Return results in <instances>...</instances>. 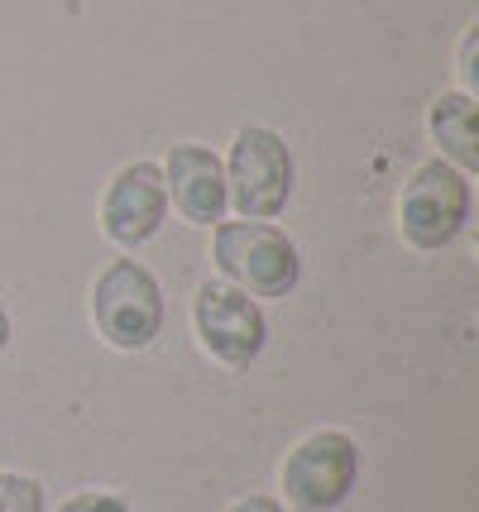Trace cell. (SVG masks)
<instances>
[{
	"label": "cell",
	"mask_w": 479,
	"mask_h": 512,
	"mask_svg": "<svg viewBox=\"0 0 479 512\" xmlns=\"http://www.w3.org/2000/svg\"><path fill=\"white\" fill-rule=\"evenodd\" d=\"M163 216H168V187L154 163H130L120 168L111 192L101 201V225L120 249H135L159 235Z\"/></svg>",
	"instance_id": "cell-7"
},
{
	"label": "cell",
	"mask_w": 479,
	"mask_h": 512,
	"mask_svg": "<svg viewBox=\"0 0 479 512\" xmlns=\"http://www.w3.org/2000/svg\"><path fill=\"white\" fill-rule=\"evenodd\" d=\"M293 197V154L274 130L245 125L230 144L226 163V206L245 221H269Z\"/></svg>",
	"instance_id": "cell-2"
},
{
	"label": "cell",
	"mask_w": 479,
	"mask_h": 512,
	"mask_svg": "<svg viewBox=\"0 0 479 512\" xmlns=\"http://www.w3.org/2000/svg\"><path fill=\"white\" fill-rule=\"evenodd\" d=\"M58 512H130V503L120 493H77L72 503H63Z\"/></svg>",
	"instance_id": "cell-11"
},
{
	"label": "cell",
	"mask_w": 479,
	"mask_h": 512,
	"mask_svg": "<svg viewBox=\"0 0 479 512\" xmlns=\"http://www.w3.org/2000/svg\"><path fill=\"white\" fill-rule=\"evenodd\" d=\"M96 331L111 340L115 350H144L163 331V292L154 273L135 259H115L92 288Z\"/></svg>",
	"instance_id": "cell-4"
},
{
	"label": "cell",
	"mask_w": 479,
	"mask_h": 512,
	"mask_svg": "<svg viewBox=\"0 0 479 512\" xmlns=\"http://www.w3.org/2000/svg\"><path fill=\"white\" fill-rule=\"evenodd\" d=\"M230 512H283V508H278L274 498H240Z\"/></svg>",
	"instance_id": "cell-13"
},
{
	"label": "cell",
	"mask_w": 479,
	"mask_h": 512,
	"mask_svg": "<svg viewBox=\"0 0 479 512\" xmlns=\"http://www.w3.org/2000/svg\"><path fill=\"white\" fill-rule=\"evenodd\" d=\"M0 512H44V489L29 474H0Z\"/></svg>",
	"instance_id": "cell-10"
},
{
	"label": "cell",
	"mask_w": 479,
	"mask_h": 512,
	"mask_svg": "<svg viewBox=\"0 0 479 512\" xmlns=\"http://www.w3.org/2000/svg\"><path fill=\"white\" fill-rule=\"evenodd\" d=\"M192 321H197L202 350L211 359H221L226 369H250L254 359L264 355V345H269L264 307L254 302L250 292L230 288V283H206L197 292Z\"/></svg>",
	"instance_id": "cell-5"
},
{
	"label": "cell",
	"mask_w": 479,
	"mask_h": 512,
	"mask_svg": "<svg viewBox=\"0 0 479 512\" xmlns=\"http://www.w3.org/2000/svg\"><path fill=\"white\" fill-rule=\"evenodd\" d=\"M427 125H432V139L441 144V154L470 178L479 168V106H475V96H465V91L436 96Z\"/></svg>",
	"instance_id": "cell-9"
},
{
	"label": "cell",
	"mask_w": 479,
	"mask_h": 512,
	"mask_svg": "<svg viewBox=\"0 0 479 512\" xmlns=\"http://www.w3.org/2000/svg\"><path fill=\"white\" fill-rule=\"evenodd\" d=\"M360 474V450L345 431H312L283 460V489L302 512H326L345 503Z\"/></svg>",
	"instance_id": "cell-6"
},
{
	"label": "cell",
	"mask_w": 479,
	"mask_h": 512,
	"mask_svg": "<svg viewBox=\"0 0 479 512\" xmlns=\"http://www.w3.org/2000/svg\"><path fill=\"white\" fill-rule=\"evenodd\" d=\"M216 268L250 297H288L297 288V259L293 240L264 221H226L216 225Z\"/></svg>",
	"instance_id": "cell-1"
},
{
	"label": "cell",
	"mask_w": 479,
	"mask_h": 512,
	"mask_svg": "<svg viewBox=\"0 0 479 512\" xmlns=\"http://www.w3.org/2000/svg\"><path fill=\"white\" fill-rule=\"evenodd\" d=\"M163 187L173 206L183 211L192 225H216L226 216V168L221 158L202 149V144H173L168 149V168H163Z\"/></svg>",
	"instance_id": "cell-8"
},
{
	"label": "cell",
	"mask_w": 479,
	"mask_h": 512,
	"mask_svg": "<svg viewBox=\"0 0 479 512\" xmlns=\"http://www.w3.org/2000/svg\"><path fill=\"white\" fill-rule=\"evenodd\" d=\"M470 178L460 173L456 163L446 158H432L422 163L412 182L403 187V201H398V225H403V240L412 249H446L456 240L465 221H470Z\"/></svg>",
	"instance_id": "cell-3"
},
{
	"label": "cell",
	"mask_w": 479,
	"mask_h": 512,
	"mask_svg": "<svg viewBox=\"0 0 479 512\" xmlns=\"http://www.w3.org/2000/svg\"><path fill=\"white\" fill-rule=\"evenodd\" d=\"M5 345H10V312L0 307V350H5Z\"/></svg>",
	"instance_id": "cell-14"
},
{
	"label": "cell",
	"mask_w": 479,
	"mask_h": 512,
	"mask_svg": "<svg viewBox=\"0 0 479 512\" xmlns=\"http://www.w3.org/2000/svg\"><path fill=\"white\" fill-rule=\"evenodd\" d=\"M475 44H479V29H470V34H465V44H460V77H465V96H475V91H479Z\"/></svg>",
	"instance_id": "cell-12"
}]
</instances>
